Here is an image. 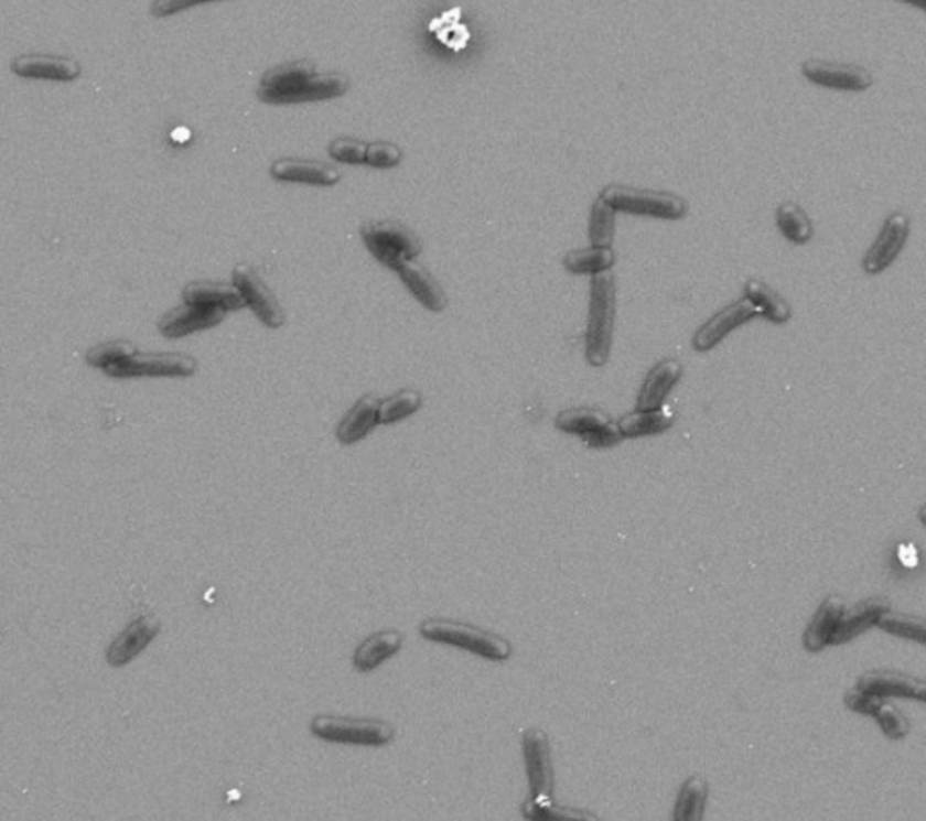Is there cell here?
<instances>
[{
    "label": "cell",
    "mask_w": 926,
    "mask_h": 821,
    "mask_svg": "<svg viewBox=\"0 0 926 821\" xmlns=\"http://www.w3.org/2000/svg\"><path fill=\"white\" fill-rule=\"evenodd\" d=\"M615 323V278L612 272L597 273L590 284V310L584 353L594 368L606 364L612 349Z\"/></svg>",
    "instance_id": "cell-1"
},
{
    "label": "cell",
    "mask_w": 926,
    "mask_h": 821,
    "mask_svg": "<svg viewBox=\"0 0 926 821\" xmlns=\"http://www.w3.org/2000/svg\"><path fill=\"white\" fill-rule=\"evenodd\" d=\"M418 630L423 639L433 640L439 645L454 646L484 659L507 660L513 656V646L505 637L480 626L469 625L463 620L434 617V619L423 620Z\"/></svg>",
    "instance_id": "cell-2"
},
{
    "label": "cell",
    "mask_w": 926,
    "mask_h": 821,
    "mask_svg": "<svg viewBox=\"0 0 926 821\" xmlns=\"http://www.w3.org/2000/svg\"><path fill=\"white\" fill-rule=\"evenodd\" d=\"M360 236L369 253L384 267L398 272L406 262L414 261L422 252V241L411 228L397 222H372L360 228Z\"/></svg>",
    "instance_id": "cell-3"
},
{
    "label": "cell",
    "mask_w": 926,
    "mask_h": 821,
    "mask_svg": "<svg viewBox=\"0 0 926 821\" xmlns=\"http://www.w3.org/2000/svg\"><path fill=\"white\" fill-rule=\"evenodd\" d=\"M310 730L323 741L352 746L380 747L395 738V727L377 719L317 715L313 716Z\"/></svg>",
    "instance_id": "cell-4"
},
{
    "label": "cell",
    "mask_w": 926,
    "mask_h": 821,
    "mask_svg": "<svg viewBox=\"0 0 926 821\" xmlns=\"http://www.w3.org/2000/svg\"><path fill=\"white\" fill-rule=\"evenodd\" d=\"M601 199L609 203L615 212H626L635 216L657 217V219H682L688 212V203L670 192L643 191V188L609 185L601 192Z\"/></svg>",
    "instance_id": "cell-5"
},
{
    "label": "cell",
    "mask_w": 926,
    "mask_h": 821,
    "mask_svg": "<svg viewBox=\"0 0 926 821\" xmlns=\"http://www.w3.org/2000/svg\"><path fill=\"white\" fill-rule=\"evenodd\" d=\"M556 428L563 433L575 434L584 444L594 449L614 447L625 439L621 433L620 423H615L612 417L601 409H564L556 419Z\"/></svg>",
    "instance_id": "cell-6"
},
{
    "label": "cell",
    "mask_w": 926,
    "mask_h": 821,
    "mask_svg": "<svg viewBox=\"0 0 926 821\" xmlns=\"http://www.w3.org/2000/svg\"><path fill=\"white\" fill-rule=\"evenodd\" d=\"M197 363L185 353H134L104 369L109 377H192Z\"/></svg>",
    "instance_id": "cell-7"
},
{
    "label": "cell",
    "mask_w": 926,
    "mask_h": 821,
    "mask_svg": "<svg viewBox=\"0 0 926 821\" xmlns=\"http://www.w3.org/2000/svg\"><path fill=\"white\" fill-rule=\"evenodd\" d=\"M524 758L527 778H529V800L554 801V769L550 758L549 736L541 730H527L524 733Z\"/></svg>",
    "instance_id": "cell-8"
},
{
    "label": "cell",
    "mask_w": 926,
    "mask_h": 821,
    "mask_svg": "<svg viewBox=\"0 0 926 821\" xmlns=\"http://www.w3.org/2000/svg\"><path fill=\"white\" fill-rule=\"evenodd\" d=\"M911 234V219L905 212H894L877 234L876 241L872 242L869 252L863 258V270L871 276L883 272L896 261L902 253L906 239Z\"/></svg>",
    "instance_id": "cell-9"
},
{
    "label": "cell",
    "mask_w": 926,
    "mask_h": 821,
    "mask_svg": "<svg viewBox=\"0 0 926 821\" xmlns=\"http://www.w3.org/2000/svg\"><path fill=\"white\" fill-rule=\"evenodd\" d=\"M234 284L239 288L245 303L250 306L256 313L262 324H267L268 328H281L287 315L282 312L281 304L273 295L272 290L262 282V279L257 276L256 270L245 264L234 270Z\"/></svg>",
    "instance_id": "cell-10"
},
{
    "label": "cell",
    "mask_w": 926,
    "mask_h": 821,
    "mask_svg": "<svg viewBox=\"0 0 926 821\" xmlns=\"http://www.w3.org/2000/svg\"><path fill=\"white\" fill-rule=\"evenodd\" d=\"M349 87V80L343 73H321L299 82L298 86L279 93H257L267 104H302V101L330 100L343 96Z\"/></svg>",
    "instance_id": "cell-11"
},
{
    "label": "cell",
    "mask_w": 926,
    "mask_h": 821,
    "mask_svg": "<svg viewBox=\"0 0 926 821\" xmlns=\"http://www.w3.org/2000/svg\"><path fill=\"white\" fill-rule=\"evenodd\" d=\"M846 705L861 715H871L880 724L881 731L892 741H902L911 731V722L906 721L902 711L889 704L885 696L854 688L847 693Z\"/></svg>",
    "instance_id": "cell-12"
},
{
    "label": "cell",
    "mask_w": 926,
    "mask_h": 821,
    "mask_svg": "<svg viewBox=\"0 0 926 821\" xmlns=\"http://www.w3.org/2000/svg\"><path fill=\"white\" fill-rule=\"evenodd\" d=\"M807 80L816 86L836 89V91H865L872 86L869 71L852 64L838 62L809 61L801 67Z\"/></svg>",
    "instance_id": "cell-13"
},
{
    "label": "cell",
    "mask_w": 926,
    "mask_h": 821,
    "mask_svg": "<svg viewBox=\"0 0 926 821\" xmlns=\"http://www.w3.org/2000/svg\"><path fill=\"white\" fill-rule=\"evenodd\" d=\"M158 634H160V620L154 615H140L138 619L132 620L131 625H127L126 630L116 635V639L107 650V662L115 668L129 665L132 659L140 656L141 651L146 650L147 646L151 645V640Z\"/></svg>",
    "instance_id": "cell-14"
},
{
    "label": "cell",
    "mask_w": 926,
    "mask_h": 821,
    "mask_svg": "<svg viewBox=\"0 0 926 821\" xmlns=\"http://www.w3.org/2000/svg\"><path fill=\"white\" fill-rule=\"evenodd\" d=\"M756 315L758 313H756L755 306L745 298L725 306L724 310H720L717 315H713L702 328H699V332L694 333L693 348L699 353L710 352V349L715 348L717 344L722 343L733 330L739 328L751 318H755Z\"/></svg>",
    "instance_id": "cell-15"
},
{
    "label": "cell",
    "mask_w": 926,
    "mask_h": 821,
    "mask_svg": "<svg viewBox=\"0 0 926 821\" xmlns=\"http://www.w3.org/2000/svg\"><path fill=\"white\" fill-rule=\"evenodd\" d=\"M225 315H227L225 310L185 303L183 306L174 307L171 312L165 313L158 323V330L163 337L182 338L192 335V333L214 328L222 323Z\"/></svg>",
    "instance_id": "cell-16"
},
{
    "label": "cell",
    "mask_w": 926,
    "mask_h": 821,
    "mask_svg": "<svg viewBox=\"0 0 926 821\" xmlns=\"http://www.w3.org/2000/svg\"><path fill=\"white\" fill-rule=\"evenodd\" d=\"M857 688L880 696L914 699L926 704V681L908 677L900 671L874 670L860 677Z\"/></svg>",
    "instance_id": "cell-17"
},
{
    "label": "cell",
    "mask_w": 926,
    "mask_h": 821,
    "mask_svg": "<svg viewBox=\"0 0 926 821\" xmlns=\"http://www.w3.org/2000/svg\"><path fill=\"white\" fill-rule=\"evenodd\" d=\"M11 69L24 78L36 80L71 82L80 76L78 62L67 56L22 55L13 61Z\"/></svg>",
    "instance_id": "cell-18"
},
{
    "label": "cell",
    "mask_w": 926,
    "mask_h": 821,
    "mask_svg": "<svg viewBox=\"0 0 926 821\" xmlns=\"http://www.w3.org/2000/svg\"><path fill=\"white\" fill-rule=\"evenodd\" d=\"M891 612V603L886 599H865L852 608H846L841 615L838 628L831 645H846L849 640L857 639L858 635L877 626L881 619Z\"/></svg>",
    "instance_id": "cell-19"
},
{
    "label": "cell",
    "mask_w": 926,
    "mask_h": 821,
    "mask_svg": "<svg viewBox=\"0 0 926 821\" xmlns=\"http://www.w3.org/2000/svg\"><path fill=\"white\" fill-rule=\"evenodd\" d=\"M270 174L279 182L306 183V185H319V187L337 185L343 177L335 166L312 162V160H298V158H284V160L273 162Z\"/></svg>",
    "instance_id": "cell-20"
},
{
    "label": "cell",
    "mask_w": 926,
    "mask_h": 821,
    "mask_svg": "<svg viewBox=\"0 0 926 821\" xmlns=\"http://www.w3.org/2000/svg\"><path fill=\"white\" fill-rule=\"evenodd\" d=\"M682 377V364L675 358H666L655 364L654 368L649 369L646 375L645 382L640 386L639 399H637V409H659L663 408L666 397L670 395L675 384L679 382Z\"/></svg>",
    "instance_id": "cell-21"
},
{
    "label": "cell",
    "mask_w": 926,
    "mask_h": 821,
    "mask_svg": "<svg viewBox=\"0 0 926 821\" xmlns=\"http://www.w3.org/2000/svg\"><path fill=\"white\" fill-rule=\"evenodd\" d=\"M183 299L186 304L197 306L217 307L225 312H234L247 306L239 288L228 282L196 281L186 284L183 290Z\"/></svg>",
    "instance_id": "cell-22"
},
{
    "label": "cell",
    "mask_w": 926,
    "mask_h": 821,
    "mask_svg": "<svg viewBox=\"0 0 926 821\" xmlns=\"http://www.w3.org/2000/svg\"><path fill=\"white\" fill-rule=\"evenodd\" d=\"M398 276L402 279L403 284L408 287L409 292L413 293V298L423 307H428L429 312H442L448 306V295L443 292L437 279L431 273L418 264L417 261H409L398 270Z\"/></svg>",
    "instance_id": "cell-23"
},
{
    "label": "cell",
    "mask_w": 926,
    "mask_h": 821,
    "mask_svg": "<svg viewBox=\"0 0 926 821\" xmlns=\"http://www.w3.org/2000/svg\"><path fill=\"white\" fill-rule=\"evenodd\" d=\"M403 637L398 630H384L369 635L355 650L353 666L363 673L375 670L402 650Z\"/></svg>",
    "instance_id": "cell-24"
},
{
    "label": "cell",
    "mask_w": 926,
    "mask_h": 821,
    "mask_svg": "<svg viewBox=\"0 0 926 821\" xmlns=\"http://www.w3.org/2000/svg\"><path fill=\"white\" fill-rule=\"evenodd\" d=\"M378 409H380V400L375 399L372 395L358 400L338 423V442L344 445H352L366 439L373 429L377 428V423H380Z\"/></svg>",
    "instance_id": "cell-25"
},
{
    "label": "cell",
    "mask_w": 926,
    "mask_h": 821,
    "mask_svg": "<svg viewBox=\"0 0 926 821\" xmlns=\"http://www.w3.org/2000/svg\"><path fill=\"white\" fill-rule=\"evenodd\" d=\"M846 608V603L840 597H829L821 603L820 608L816 611L815 617L807 626L806 634H804V646H806L807 651L816 653V651H821L826 646L831 645L836 628H838V623H840Z\"/></svg>",
    "instance_id": "cell-26"
},
{
    "label": "cell",
    "mask_w": 926,
    "mask_h": 821,
    "mask_svg": "<svg viewBox=\"0 0 926 821\" xmlns=\"http://www.w3.org/2000/svg\"><path fill=\"white\" fill-rule=\"evenodd\" d=\"M675 411L671 408L637 409L620 420L621 433L625 439H639L668 431L674 425Z\"/></svg>",
    "instance_id": "cell-27"
},
{
    "label": "cell",
    "mask_w": 926,
    "mask_h": 821,
    "mask_svg": "<svg viewBox=\"0 0 926 821\" xmlns=\"http://www.w3.org/2000/svg\"><path fill=\"white\" fill-rule=\"evenodd\" d=\"M745 299L755 306L756 313L771 323L786 324L790 318V306L780 293L758 279H750L744 287Z\"/></svg>",
    "instance_id": "cell-28"
},
{
    "label": "cell",
    "mask_w": 926,
    "mask_h": 821,
    "mask_svg": "<svg viewBox=\"0 0 926 821\" xmlns=\"http://www.w3.org/2000/svg\"><path fill=\"white\" fill-rule=\"evenodd\" d=\"M315 75H317V69H315L312 62H288V64H281V66L267 71L262 75L259 91L257 93L284 91V89L298 86L299 82L306 80L310 76Z\"/></svg>",
    "instance_id": "cell-29"
},
{
    "label": "cell",
    "mask_w": 926,
    "mask_h": 821,
    "mask_svg": "<svg viewBox=\"0 0 926 821\" xmlns=\"http://www.w3.org/2000/svg\"><path fill=\"white\" fill-rule=\"evenodd\" d=\"M706 800H708V784L700 776H691L680 787L679 797L674 809V820L699 821L704 818Z\"/></svg>",
    "instance_id": "cell-30"
},
{
    "label": "cell",
    "mask_w": 926,
    "mask_h": 821,
    "mask_svg": "<svg viewBox=\"0 0 926 821\" xmlns=\"http://www.w3.org/2000/svg\"><path fill=\"white\" fill-rule=\"evenodd\" d=\"M614 261L612 248L590 247L567 253L563 264L570 273H590L594 278L597 273L610 272Z\"/></svg>",
    "instance_id": "cell-31"
},
{
    "label": "cell",
    "mask_w": 926,
    "mask_h": 821,
    "mask_svg": "<svg viewBox=\"0 0 926 821\" xmlns=\"http://www.w3.org/2000/svg\"><path fill=\"white\" fill-rule=\"evenodd\" d=\"M776 225L782 236L795 245H806L812 237V223L804 208L796 203H784L776 210Z\"/></svg>",
    "instance_id": "cell-32"
},
{
    "label": "cell",
    "mask_w": 926,
    "mask_h": 821,
    "mask_svg": "<svg viewBox=\"0 0 926 821\" xmlns=\"http://www.w3.org/2000/svg\"><path fill=\"white\" fill-rule=\"evenodd\" d=\"M422 393L417 389H402L398 393L391 395L389 399L380 402L378 409V419L380 423H395L400 420L408 419L411 414L417 413L418 409L422 408Z\"/></svg>",
    "instance_id": "cell-33"
},
{
    "label": "cell",
    "mask_w": 926,
    "mask_h": 821,
    "mask_svg": "<svg viewBox=\"0 0 926 821\" xmlns=\"http://www.w3.org/2000/svg\"><path fill=\"white\" fill-rule=\"evenodd\" d=\"M590 242L592 247L610 248L615 236V210L609 203L597 199L590 214Z\"/></svg>",
    "instance_id": "cell-34"
},
{
    "label": "cell",
    "mask_w": 926,
    "mask_h": 821,
    "mask_svg": "<svg viewBox=\"0 0 926 821\" xmlns=\"http://www.w3.org/2000/svg\"><path fill=\"white\" fill-rule=\"evenodd\" d=\"M881 630L886 634L896 635L902 639L916 640L919 645L926 646V620L919 617H911L905 614H889L881 619Z\"/></svg>",
    "instance_id": "cell-35"
},
{
    "label": "cell",
    "mask_w": 926,
    "mask_h": 821,
    "mask_svg": "<svg viewBox=\"0 0 926 821\" xmlns=\"http://www.w3.org/2000/svg\"><path fill=\"white\" fill-rule=\"evenodd\" d=\"M137 353V348L127 341H112V343L100 344L96 348L89 349L86 355L87 364H91L93 368L106 369L111 364L120 363L123 358L132 357Z\"/></svg>",
    "instance_id": "cell-36"
},
{
    "label": "cell",
    "mask_w": 926,
    "mask_h": 821,
    "mask_svg": "<svg viewBox=\"0 0 926 821\" xmlns=\"http://www.w3.org/2000/svg\"><path fill=\"white\" fill-rule=\"evenodd\" d=\"M521 812L527 820H552V821H570V820H586L589 814L584 812L572 811V809H563V807L556 806L554 801H539L527 800L521 807Z\"/></svg>",
    "instance_id": "cell-37"
},
{
    "label": "cell",
    "mask_w": 926,
    "mask_h": 821,
    "mask_svg": "<svg viewBox=\"0 0 926 821\" xmlns=\"http://www.w3.org/2000/svg\"><path fill=\"white\" fill-rule=\"evenodd\" d=\"M366 152H368V145L363 141L352 140V138H338V140L330 143V156L337 162L364 163L366 162Z\"/></svg>",
    "instance_id": "cell-38"
},
{
    "label": "cell",
    "mask_w": 926,
    "mask_h": 821,
    "mask_svg": "<svg viewBox=\"0 0 926 821\" xmlns=\"http://www.w3.org/2000/svg\"><path fill=\"white\" fill-rule=\"evenodd\" d=\"M402 162V151L394 143L388 141H377L368 145L366 152V163L377 169H389V166L398 165Z\"/></svg>",
    "instance_id": "cell-39"
},
{
    "label": "cell",
    "mask_w": 926,
    "mask_h": 821,
    "mask_svg": "<svg viewBox=\"0 0 926 821\" xmlns=\"http://www.w3.org/2000/svg\"><path fill=\"white\" fill-rule=\"evenodd\" d=\"M197 4V2H189V0H182V2H157L152 11H154V15L163 17L169 15L172 11L183 10V8H191V6Z\"/></svg>",
    "instance_id": "cell-40"
},
{
    "label": "cell",
    "mask_w": 926,
    "mask_h": 821,
    "mask_svg": "<svg viewBox=\"0 0 926 821\" xmlns=\"http://www.w3.org/2000/svg\"><path fill=\"white\" fill-rule=\"evenodd\" d=\"M897 560L902 569H914L917 563V554H914V544H902L897 549Z\"/></svg>",
    "instance_id": "cell-41"
},
{
    "label": "cell",
    "mask_w": 926,
    "mask_h": 821,
    "mask_svg": "<svg viewBox=\"0 0 926 821\" xmlns=\"http://www.w3.org/2000/svg\"><path fill=\"white\" fill-rule=\"evenodd\" d=\"M919 519H922L923 525H926V505H923L922 509H919Z\"/></svg>",
    "instance_id": "cell-42"
},
{
    "label": "cell",
    "mask_w": 926,
    "mask_h": 821,
    "mask_svg": "<svg viewBox=\"0 0 926 821\" xmlns=\"http://www.w3.org/2000/svg\"><path fill=\"white\" fill-rule=\"evenodd\" d=\"M914 4H919V6H922V8H925V10H926V2H917V0H916V2H914Z\"/></svg>",
    "instance_id": "cell-43"
}]
</instances>
